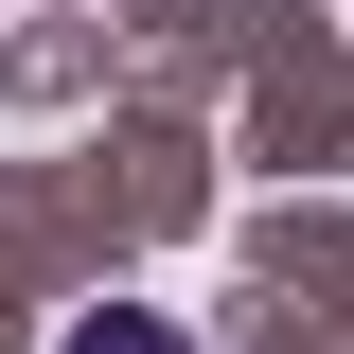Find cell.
Segmentation results:
<instances>
[{
	"instance_id": "1",
	"label": "cell",
	"mask_w": 354,
	"mask_h": 354,
	"mask_svg": "<svg viewBox=\"0 0 354 354\" xmlns=\"http://www.w3.org/2000/svg\"><path fill=\"white\" fill-rule=\"evenodd\" d=\"M53 354H195V337H177V319H142V301H106V319H71Z\"/></svg>"
}]
</instances>
